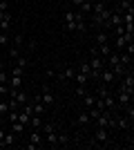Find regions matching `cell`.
I'll return each mask as SVG.
<instances>
[{"label": "cell", "instance_id": "1", "mask_svg": "<svg viewBox=\"0 0 134 150\" xmlns=\"http://www.w3.org/2000/svg\"><path fill=\"white\" fill-rule=\"evenodd\" d=\"M92 146H109L112 144V134H109L107 128H96L94 130V137L89 139Z\"/></svg>", "mask_w": 134, "mask_h": 150}, {"label": "cell", "instance_id": "2", "mask_svg": "<svg viewBox=\"0 0 134 150\" xmlns=\"http://www.w3.org/2000/svg\"><path fill=\"white\" fill-rule=\"evenodd\" d=\"M74 74H76V67L74 65H65L58 72H54V79L58 83H67V81H74Z\"/></svg>", "mask_w": 134, "mask_h": 150}, {"label": "cell", "instance_id": "3", "mask_svg": "<svg viewBox=\"0 0 134 150\" xmlns=\"http://www.w3.org/2000/svg\"><path fill=\"white\" fill-rule=\"evenodd\" d=\"M38 96H40V101L45 103V108H51L54 103H56V94H54V90H51L49 85H40Z\"/></svg>", "mask_w": 134, "mask_h": 150}, {"label": "cell", "instance_id": "4", "mask_svg": "<svg viewBox=\"0 0 134 150\" xmlns=\"http://www.w3.org/2000/svg\"><path fill=\"white\" fill-rule=\"evenodd\" d=\"M112 11H114V9L105 7V9H103L101 13H92V27H98V29H101V27H103V23H105V20H107L109 16H112Z\"/></svg>", "mask_w": 134, "mask_h": 150}, {"label": "cell", "instance_id": "5", "mask_svg": "<svg viewBox=\"0 0 134 150\" xmlns=\"http://www.w3.org/2000/svg\"><path fill=\"white\" fill-rule=\"evenodd\" d=\"M130 40H134L132 34H121V36H114V52H123V50H125V45H128Z\"/></svg>", "mask_w": 134, "mask_h": 150}, {"label": "cell", "instance_id": "6", "mask_svg": "<svg viewBox=\"0 0 134 150\" xmlns=\"http://www.w3.org/2000/svg\"><path fill=\"white\" fill-rule=\"evenodd\" d=\"M114 119H116V130H123V132L132 130V121H130L125 114H116L114 112Z\"/></svg>", "mask_w": 134, "mask_h": 150}, {"label": "cell", "instance_id": "7", "mask_svg": "<svg viewBox=\"0 0 134 150\" xmlns=\"http://www.w3.org/2000/svg\"><path fill=\"white\" fill-rule=\"evenodd\" d=\"M74 25H76V31L85 34V31H87V18H85L83 13H78V11H76V18H74Z\"/></svg>", "mask_w": 134, "mask_h": 150}, {"label": "cell", "instance_id": "8", "mask_svg": "<svg viewBox=\"0 0 134 150\" xmlns=\"http://www.w3.org/2000/svg\"><path fill=\"white\" fill-rule=\"evenodd\" d=\"M9 27H11V13L0 11V31H9Z\"/></svg>", "mask_w": 134, "mask_h": 150}, {"label": "cell", "instance_id": "9", "mask_svg": "<svg viewBox=\"0 0 134 150\" xmlns=\"http://www.w3.org/2000/svg\"><path fill=\"white\" fill-rule=\"evenodd\" d=\"M103 43H109V34L105 29H98L94 36V45H103Z\"/></svg>", "mask_w": 134, "mask_h": 150}, {"label": "cell", "instance_id": "10", "mask_svg": "<svg viewBox=\"0 0 134 150\" xmlns=\"http://www.w3.org/2000/svg\"><path fill=\"white\" fill-rule=\"evenodd\" d=\"M13 141H16V134H13L11 130H5V137H2L0 148H9V146H13Z\"/></svg>", "mask_w": 134, "mask_h": 150}, {"label": "cell", "instance_id": "11", "mask_svg": "<svg viewBox=\"0 0 134 150\" xmlns=\"http://www.w3.org/2000/svg\"><path fill=\"white\" fill-rule=\"evenodd\" d=\"M29 141H32V144H38V146H43V141H45V139H43V132L34 128V130L29 132Z\"/></svg>", "mask_w": 134, "mask_h": 150}, {"label": "cell", "instance_id": "12", "mask_svg": "<svg viewBox=\"0 0 134 150\" xmlns=\"http://www.w3.org/2000/svg\"><path fill=\"white\" fill-rule=\"evenodd\" d=\"M81 101H83V108L87 110V108H92V105H94V101H96V94H94V92H87L85 96H81Z\"/></svg>", "mask_w": 134, "mask_h": 150}, {"label": "cell", "instance_id": "13", "mask_svg": "<svg viewBox=\"0 0 134 150\" xmlns=\"http://www.w3.org/2000/svg\"><path fill=\"white\" fill-rule=\"evenodd\" d=\"M7 85H9L11 90H20V88H22V76H9Z\"/></svg>", "mask_w": 134, "mask_h": 150}, {"label": "cell", "instance_id": "14", "mask_svg": "<svg viewBox=\"0 0 134 150\" xmlns=\"http://www.w3.org/2000/svg\"><path fill=\"white\" fill-rule=\"evenodd\" d=\"M56 139H58V146H69V134L67 132H63V130H56Z\"/></svg>", "mask_w": 134, "mask_h": 150}, {"label": "cell", "instance_id": "15", "mask_svg": "<svg viewBox=\"0 0 134 150\" xmlns=\"http://www.w3.org/2000/svg\"><path fill=\"white\" fill-rule=\"evenodd\" d=\"M76 69H78V72H83V74H87V79L92 81V76H94V69L89 67V63H87V61H83V63H81V65H78Z\"/></svg>", "mask_w": 134, "mask_h": 150}, {"label": "cell", "instance_id": "16", "mask_svg": "<svg viewBox=\"0 0 134 150\" xmlns=\"http://www.w3.org/2000/svg\"><path fill=\"white\" fill-rule=\"evenodd\" d=\"M76 123L78 125H87V123H92V119H89V114H87V110H81V112H78V119H76Z\"/></svg>", "mask_w": 134, "mask_h": 150}, {"label": "cell", "instance_id": "17", "mask_svg": "<svg viewBox=\"0 0 134 150\" xmlns=\"http://www.w3.org/2000/svg\"><path fill=\"white\" fill-rule=\"evenodd\" d=\"M9 130H11L13 134H16V137H20V134L25 132V125L20 123V121H13V123H9Z\"/></svg>", "mask_w": 134, "mask_h": 150}, {"label": "cell", "instance_id": "18", "mask_svg": "<svg viewBox=\"0 0 134 150\" xmlns=\"http://www.w3.org/2000/svg\"><path fill=\"white\" fill-rule=\"evenodd\" d=\"M38 130H40V132H43V134H49V132H54V130H58V128H56V123H54V121H47V123H43V125H40Z\"/></svg>", "mask_w": 134, "mask_h": 150}, {"label": "cell", "instance_id": "19", "mask_svg": "<svg viewBox=\"0 0 134 150\" xmlns=\"http://www.w3.org/2000/svg\"><path fill=\"white\" fill-rule=\"evenodd\" d=\"M29 119H32V114H29V112H25V110L20 108V110H18V121H20V123H22V125L27 128V125H29Z\"/></svg>", "mask_w": 134, "mask_h": 150}, {"label": "cell", "instance_id": "20", "mask_svg": "<svg viewBox=\"0 0 134 150\" xmlns=\"http://www.w3.org/2000/svg\"><path fill=\"white\" fill-rule=\"evenodd\" d=\"M74 81H76V85H87L89 79H87V74H83V72H78V69H76V74H74Z\"/></svg>", "mask_w": 134, "mask_h": 150}, {"label": "cell", "instance_id": "21", "mask_svg": "<svg viewBox=\"0 0 134 150\" xmlns=\"http://www.w3.org/2000/svg\"><path fill=\"white\" fill-rule=\"evenodd\" d=\"M101 112H103V110H98V108H96V105L87 108V114H89V119H92V123H94V121L98 119V117H101Z\"/></svg>", "mask_w": 134, "mask_h": 150}, {"label": "cell", "instance_id": "22", "mask_svg": "<svg viewBox=\"0 0 134 150\" xmlns=\"http://www.w3.org/2000/svg\"><path fill=\"white\" fill-rule=\"evenodd\" d=\"M105 7H107V5H105V0H96L94 5H92V11H89V13H101Z\"/></svg>", "mask_w": 134, "mask_h": 150}, {"label": "cell", "instance_id": "23", "mask_svg": "<svg viewBox=\"0 0 134 150\" xmlns=\"http://www.w3.org/2000/svg\"><path fill=\"white\" fill-rule=\"evenodd\" d=\"M29 125L38 130L40 125H43V117H40V114H32V119H29Z\"/></svg>", "mask_w": 134, "mask_h": 150}, {"label": "cell", "instance_id": "24", "mask_svg": "<svg viewBox=\"0 0 134 150\" xmlns=\"http://www.w3.org/2000/svg\"><path fill=\"white\" fill-rule=\"evenodd\" d=\"M7 74H9V76H25V69L18 67V65H11V69H9Z\"/></svg>", "mask_w": 134, "mask_h": 150}, {"label": "cell", "instance_id": "25", "mask_svg": "<svg viewBox=\"0 0 134 150\" xmlns=\"http://www.w3.org/2000/svg\"><path fill=\"white\" fill-rule=\"evenodd\" d=\"M13 65H18V67L25 69L27 65H29V61H27V56H18V58H13Z\"/></svg>", "mask_w": 134, "mask_h": 150}, {"label": "cell", "instance_id": "26", "mask_svg": "<svg viewBox=\"0 0 134 150\" xmlns=\"http://www.w3.org/2000/svg\"><path fill=\"white\" fill-rule=\"evenodd\" d=\"M85 94H87V85H76L74 96H76V99H81V96H85Z\"/></svg>", "mask_w": 134, "mask_h": 150}, {"label": "cell", "instance_id": "27", "mask_svg": "<svg viewBox=\"0 0 134 150\" xmlns=\"http://www.w3.org/2000/svg\"><path fill=\"white\" fill-rule=\"evenodd\" d=\"M7 112H9V101H7V99H0V114L5 117Z\"/></svg>", "mask_w": 134, "mask_h": 150}, {"label": "cell", "instance_id": "28", "mask_svg": "<svg viewBox=\"0 0 134 150\" xmlns=\"http://www.w3.org/2000/svg\"><path fill=\"white\" fill-rule=\"evenodd\" d=\"M7 52H9V58H11V61H13V58H18V56H20V47H13V45H11V47H9Z\"/></svg>", "mask_w": 134, "mask_h": 150}, {"label": "cell", "instance_id": "29", "mask_svg": "<svg viewBox=\"0 0 134 150\" xmlns=\"http://www.w3.org/2000/svg\"><path fill=\"white\" fill-rule=\"evenodd\" d=\"M7 45H9V34L0 31V47H7Z\"/></svg>", "mask_w": 134, "mask_h": 150}, {"label": "cell", "instance_id": "30", "mask_svg": "<svg viewBox=\"0 0 134 150\" xmlns=\"http://www.w3.org/2000/svg\"><path fill=\"white\" fill-rule=\"evenodd\" d=\"M25 45V36H13V47H22Z\"/></svg>", "mask_w": 134, "mask_h": 150}, {"label": "cell", "instance_id": "31", "mask_svg": "<svg viewBox=\"0 0 134 150\" xmlns=\"http://www.w3.org/2000/svg\"><path fill=\"white\" fill-rule=\"evenodd\" d=\"M40 148V146L38 144H32V141H27V144H25V150H38Z\"/></svg>", "mask_w": 134, "mask_h": 150}, {"label": "cell", "instance_id": "32", "mask_svg": "<svg viewBox=\"0 0 134 150\" xmlns=\"http://www.w3.org/2000/svg\"><path fill=\"white\" fill-rule=\"evenodd\" d=\"M9 81V74H7L5 69H0V83H7Z\"/></svg>", "mask_w": 134, "mask_h": 150}, {"label": "cell", "instance_id": "33", "mask_svg": "<svg viewBox=\"0 0 134 150\" xmlns=\"http://www.w3.org/2000/svg\"><path fill=\"white\" fill-rule=\"evenodd\" d=\"M0 11H9V2L7 0H0Z\"/></svg>", "mask_w": 134, "mask_h": 150}, {"label": "cell", "instance_id": "34", "mask_svg": "<svg viewBox=\"0 0 134 150\" xmlns=\"http://www.w3.org/2000/svg\"><path fill=\"white\" fill-rule=\"evenodd\" d=\"M2 137H5V125H0V144H2Z\"/></svg>", "mask_w": 134, "mask_h": 150}, {"label": "cell", "instance_id": "35", "mask_svg": "<svg viewBox=\"0 0 134 150\" xmlns=\"http://www.w3.org/2000/svg\"><path fill=\"white\" fill-rule=\"evenodd\" d=\"M0 69H2V63H0Z\"/></svg>", "mask_w": 134, "mask_h": 150}]
</instances>
